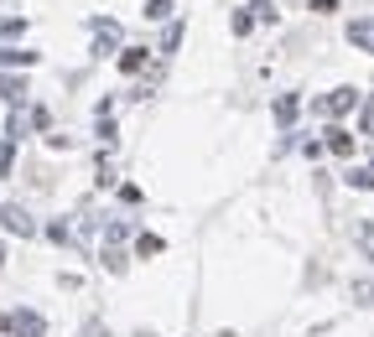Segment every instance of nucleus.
Masks as SVG:
<instances>
[{
  "label": "nucleus",
  "mask_w": 374,
  "mask_h": 337,
  "mask_svg": "<svg viewBox=\"0 0 374 337\" xmlns=\"http://www.w3.org/2000/svg\"><path fill=\"white\" fill-rule=\"evenodd\" d=\"M11 161H16V151H11V140H0V177H11Z\"/></svg>",
  "instance_id": "nucleus-18"
},
{
  "label": "nucleus",
  "mask_w": 374,
  "mask_h": 337,
  "mask_svg": "<svg viewBox=\"0 0 374 337\" xmlns=\"http://www.w3.org/2000/svg\"><path fill=\"white\" fill-rule=\"evenodd\" d=\"M323 135H328V140H323V145H328V151H333V156H354V135H349V130H338V125H328Z\"/></svg>",
  "instance_id": "nucleus-7"
},
{
  "label": "nucleus",
  "mask_w": 374,
  "mask_h": 337,
  "mask_svg": "<svg viewBox=\"0 0 374 337\" xmlns=\"http://www.w3.org/2000/svg\"><path fill=\"white\" fill-rule=\"evenodd\" d=\"M354 104H359V93H354V88H333V93H323V99H317V110H323L328 119H343Z\"/></svg>",
  "instance_id": "nucleus-3"
},
{
  "label": "nucleus",
  "mask_w": 374,
  "mask_h": 337,
  "mask_svg": "<svg viewBox=\"0 0 374 337\" xmlns=\"http://www.w3.org/2000/svg\"><path fill=\"white\" fill-rule=\"evenodd\" d=\"M297 114H302V99H297V93H280V99H276V125L291 130V125H297Z\"/></svg>",
  "instance_id": "nucleus-6"
},
{
  "label": "nucleus",
  "mask_w": 374,
  "mask_h": 337,
  "mask_svg": "<svg viewBox=\"0 0 374 337\" xmlns=\"http://www.w3.org/2000/svg\"><path fill=\"white\" fill-rule=\"evenodd\" d=\"M104 265H110L115 275H125V244H104Z\"/></svg>",
  "instance_id": "nucleus-12"
},
{
  "label": "nucleus",
  "mask_w": 374,
  "mask_h": 337,
  "mask_svg": "<svg viewBox=\"0 0 374 337\" xmlns=\"http://www.w3.org/2000/svg\"><path fill=\"white\" fill-rule=\"evenodd\" d=\"M120 67H125V73H141L146 67V47H125L120 52Z\"/></svg>",
  "instance_id": "nucleus-11"
},
{
  "label": "nucleus",
  "mask_w": 374,
  "mask_h": 337,
  "mask_svg": "<svg viewBox=\"0 0 374 337\" xmlns=\"http://www.w3.org/2000/svg\"><path fill=\"white\" fill-rule=\"evenodd\" d=\"M250 11H255L260 21H276V0H255V6H250Z\"/></svg>",
  "instance_id": "nucleus-19"
},
{
  "label": "nucleus",
  "mask_w": 374,
  "mask_h": 337,
  "mask_svg": "<svg viewBox=\"0 0 374 337\" xmlns=\"http://www.w3.org/2000/svg\"><path fill=\"white\" fill-rule=\"evenodd\" d=\"M349 187H359V192H374V171H369V166H354V171H349Z\"/></svg>",
  "instance_id": "nucleus-13"
},
{
  "label": "nucleus",
  "mask_w": 374,
  "mask_h": 337,
  "mask_svg": "<svg viewBox=\"0 0 374 337\" xmlns=\"http://www.w3.org/2000/svg\"><path fill=\"white\" fill-rule=\"evenodd\" d=\"M26 67V62H37V52H21V47H0V67Z\"/></svg>",
  "instance_id": "nucleus-10"
},
{
  "label": "nucleus",
  "mask_w": 374,
  "mask_h": 337,
  "mask_svg": "<svg viewBox=\"0 0 374 337\" xmlns=\"http://www.w3.org/2000/svg\"><path fill=\"white\" fill-rule=\"evenodd\" d=\"M146 16H151V21H162V16H172V0H146Z\"/></svg>",
  "instance_id": "nucleus-17"
},
{
  "label": "nucleus",
  "mask_w": 374,
  "mask_h": 337,
  "mask_svg": "<svg viewBox=\"0 0 374 337\" xmlns=\"http://www.w3.org/2000/svg\"><path fill=\"white\" fill-rule=\"evenodd\" d=\"M359 249L374 260V223H359Z\"/></svg>",
  "instance_id": "nucleus-16"
},
{
  "label": "nucleus",
  "mask_w": 374,
  "mask_h": 337,
  "mask_svg": "<svg viewBox=\"0 0 374 337\" xmlns=\"http://www.w3.org/2000/svg\"><path fill=\"white\" fill-rule=\"evenodd\" d=\"M0 99H6L11 110H21V104H26V84H21V78H0Z\"/></svg>",
  "instance_id": "nucleus-8"
},
{
  "label": "nucleus",
  "mask_w": 374,
  "mask_h": 337,
  "mask_svg": "<svg viewBox=\"0 0 374 337\" xmlns=\"http://www.w3.org/2000/svg\"><path fill=\"white\" fill-rule=\"evenodd\" d=\"M6 332L11 337H47V322L37 312H26V306H16V312H6Z\"/></svg>",
  "instance_id": "nucleus-1"
},
{
  "label": "nucleus",
  "mask_w": 374,
  "mask_h": 337,
  "mask_svg": "<svg viewBox=\"0 0 374 337\" xmlns=\"http://www.w3.org/2000/svg\"><path fill=\"white\" fill-rule=\"evenodd\" d=\"M78 337H104V322H89V327L78 332Z\"/></svg>",
  "instance_id": "nucleus-23"
},
{
  "label": "nucleus",
  "mask_w": 374,
  "mask_h": 337,
  "mask_svg": "<svg viewBox=\"0 0 374 337\" xmlns=\"http://www.w3.org/2000/svg\"><path fill=\"white\" fill-rule=\"evenodd\" d=\"M364 135H374V93H369V104H364Z\"/></svg>",
  "instance_id": "nucleus-21"
},
{
  "label": "nucleus",
  "mask_w": 374,
  "mask_h": 337,
  "mask_svg": "<svg viewBox=\"0 0 374 337\" xmlns=\"http://www.w3.org/2000/svg\"><path fill=\"white\" fill-rule=\"evenodd\" d=\"M369 171H374V166H369Z\"/></svg>",
  "instance_id": "nucleus-27"
},
{
  "label": "nucleus",
  "mask_w": 374,
  "mask_h": 337,
  "mask_svg": "<svg viewBox=\"0 0 374 337\" xmlns=\"http://www.w3.org/2000/svg\"><path fill=\"white\" fill-rule=\"evenodd\" d=\"M0 265H6V244H0Z\"/></svg>",
  "instance_id": "nucleus-25"
},
{
  "label": "nucleus",
  "mask_w": 374,
  "mask_h": 337,
  "mask_svg": "<svg viewBox=\"0 0 374 337\" xmlns=\"http://www.w3.org/2000/svg\"><path fill=\"white\" fill-rule=\"evenodd\" d=\"M115 47H120V26L110 16H99V21H94V58H110Z\"/></svg>",
  "instance_id": "nucleus-4"
},
{
  "label": "nucleus",
  "mask_w": 374,
  "mask_h": 337,
  "mask_svg": "<svg viewBox=\"0 0 374 337\" xmlns=\"http://www.w3.org/2000/svg\"><path fill=\"white\" fill-rule=\"evenodd\" d=\"M0 337H6V332H0Z\"/></svg>",
  "instance_id": "nucleus-26"
},
{
  "label": "nucleus",
  "mask_w": 374,
  "mask_h": 337,
  "mask_svg": "<svg viewBox=\"0 0 374 337\" xmlns=\"http://www.w3.org/2000/svg\"><path fill=\"white\" fill-rule=\"evenodd\" d=\"M94 182H99V187H115V161H110V156H99V166H94Z\"/></svg>",
  "instance_id": "nucleus-14"
},
{
  "label": "nucleus",
  "mask_w": 374,
  "mask_h": 337,
  "mask_svg": "<svg viewBox=\"0 0 374 337\" xmlns=\"http://www.w3.org/2000/svg\"><path fill=\"white\" fill-rule=\"evenodd\" d=\"M162 249H167V239H162V234H141V239H136V254H141V260H156Z\"/></svg>",
  "instance_id": "nucleus-9"
},
{
  "label": "nucleus",
  "mask_w": 374,
  "mask_h": 337,
  "mask_svg": "<svg viewBox=\"0 0 374 337\" xmlns=\"http://www.w3.org/2000/svg\"><path fill=\"white\" fill-rule=\"evenodd\" d=\"M349 42H354L359 52H374V16H359V21H349Z\"/></svg>",
  "instance_id": "nucleus-5"
},
{
  "label": "nucleus",
  "mask_w": 374,
  "mask_h": 337,
  "mask_svg": "<svg viewBox=\"0 0 374 337\" xmlns=\"http://www.w3.org/2000/svg\"><path fill=\"white\" fill-rule=\"evenodd\" d=\"M229 26H234V37H250V26H255V16H250V11H234V21H229Z\"/></svg>",
  "instance_id": "nucleus-15"
},
{
  "label": "nucleus",
  "mask_w": 374,
  "mask_h": 337,
  "mask_svg": "<svg viewBox=\"0 0 374 337\" xmlns=\"http://www.w3.org/2000/svg\"><path fill=\"white\" fill-rule=\"evenodd\" d=\"M0 332H6V312H0ZM6 337H11V332H6Z\"/></svg>",
  "instance_id": "nucleus-24"
},
{
  "label": "nucleus",
  "mask_w": 374,
  "mask_h": 337,
  "mask_svg": "<svg viewBox=\"0 0 374 337\" xmlns=\"http://www.w3.org/2000/svg\"><path fill=\"white\" fill-rule=\"evenodd\" d=\"M0 223H6L16 239H37V218H32L26 208H16V202H6V208H0Z\"/></svg>",
  "instance_id": "nucleus-2"
},
{
  "label": "nucleus",
  "mask_w": 374,
  "mask_h": 337,
  "mask_svg": "<svg viewBox=\"0 0 374 337\" xmlns=\"http://www.w3.org/2000/svg\"><path fill=\"white\" fill-rule=\"evenodd\" d=\"M312 11H317V16H328V11H338V0H312Z\"/></svg>",
  "instance_id": "nucleus-22"
},
{
  "label": "nucleus",
  "mask_w": 374,
  "mask_h": 337,
  "mask_svg": "<svg viewBox=\"0 0 374 337\" xmlns=\"http://www.w3.org/2000/svg\"><path fill=\"white\" fill-rule=\"evenodd\" d=\"M354 296L369 306V301H374V280H354Z\"/></svg>",
  "instance_id": "nucleus-20"
}]
</instances>
